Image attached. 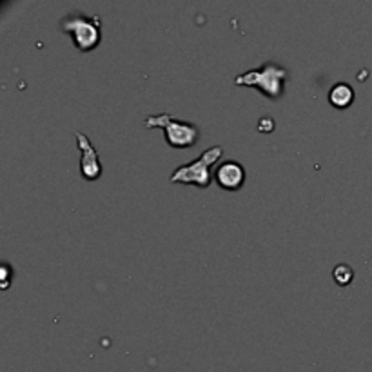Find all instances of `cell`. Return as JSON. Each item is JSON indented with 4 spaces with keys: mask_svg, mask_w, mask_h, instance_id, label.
I'll return each mask as SVG.
<instances>
[{
    "mask_svg": "<svg viewBox=\"0 0 372 372\" xmlns=\"http://www.w3.org/2000/svg\"><path fill=\"white\" fill-rule=\"evenodd\" d=\"M76 144H78L80 151H82V160H80V171H82V177L89 182H95L98 178L102 177L104 167L102 162H100V156H98L97 149L93 147L91 140L88 138V135H84L82 131H76Z\"/></svg>",
    "mask_w": 372,
    "mask_h": 372,
    "instance_id": "5",
    "label": "cell"
},
{
    "mask_svg": "<svg viewBox=\"0 0 372 372\" xmlns=\"http://www.w3.org/2000/svg\"><path fill=\"white\" fill-rule=\"evenodd\" d=\"M60 32L71 36L78 51L88 53L97 49L102 40V20L98 15L69 13L60 20Z\"/></svg>",
    "mask_w": 372,
    "mask_h": 372,
    "instance_id": "2",
    "label": "cell"
},
{
    "mask_svg": "<svg viewBox=\"0 0 372 372\" xmlns=\"http://www.w3.org/2000/svg\"><path fill=\"white\" fill-rule=\"evenodd\" d=\"M289 78V71L284 66L276 62H266L263 66L240 73L235 76V85L242 88H254L269 100H278L284 95L285 80Z\"/></svg>",
    "mask_w": 372,
    "mask_h": 372,
    "instance_id": "1",
    "label": "cell"
},
{
    "mask_svg": "<svg viewBox=\"0 0 372 372\" xmlns=\"http://www.w3.org/2000/svg\"><path fill=\"white\" fill-rule=\"evenodd\" d=\"M333 278L340 287H345V285H349L354 280V270H352L350 266H347V263H340V266L334 267Z\"/></svg>",
    "mask_w": 372,
    "mask_h": 372,
    "instance_id": "8",
    "label": "cell"
},
{
    "mask_svg": "<svg viewBox=\"0 0 372 372\" xmlns=\"http://www.w3.org/2000/svg\"><path fill=\"white\" fill-rule=\"evenodd\" d=\"M273 129H275V122H273L270 116H263V118L258 122V131H260V133H270Z\"/></svg>",
    "mask_w": 372,
    "mask_h": 372,
    "instance_id": "9",
    "label": "cell"
},
{
    "mask_svg": "<svg viewBox=\"0 0 372 372\" xmlns=\"http://www.w3.org/2000/svg\"><path fill=\"white\" fill-rule=\"evenodd\" d=\"M354 97L356 93L352 85L347 84V82H338L329 91V104L336 109H347V107L352 106Z\"/></svg>",
    "mask_w": 372,
    "mask_h": 372,
    "instance_id": "7",
    "label": "cell"
},
{
    "mask_svg": "<svg viewBox=\"0 0 372 372\" xmlns=\"http://www.w3.org/2000/svg\"><path fill=\"white\" fill-rule=\"evenodd\" d=\"M146 128H160L164 129L165 140L174 149H187L193 147L200 138V131L195 124L182 122V120L173 118L167 113L162 115H149L144 120Z\"/></svg>",
    "mask_w": 372,
    "mask_h": 372,
    "instance_id": "4",
    "label": "cell"
},
{
    "mask_svg": "<svg viewBox=\"0 0 372 372\" xmlns=\"http://www.w3.org/2000/svg\"><path fill=\"white\" fill-rule=\"evenodd\" d=\"M223 149L220 146H214L211 149L204 151L202 155L196 160L189 162V164H184L180 167H177L169 177V182L171 184H189V186L202 187V189H207L213 182V173H211V167L216 164L218 160L222 158Z\"/></svg>",
    "mask_w": 372,
    "mask_h": 372,
    "instance_id": "3",
    "label": "cell"
},
{
    "mask_svg": "<svg viewBox=\"0 0 372 372\" xmlns=\"http://www.w3.org/2000/svg\"><path fill=\"white\" fill-rule=\"evenodd\" d=\"M213 178L223 191H240L245 184V167L236 160H226L216 165Z\"/></svg>",
    "mask_w": 372,
    "mask_h": 372,
    "instance_id": "6",
    "label": "cell"
}]
</instances>
